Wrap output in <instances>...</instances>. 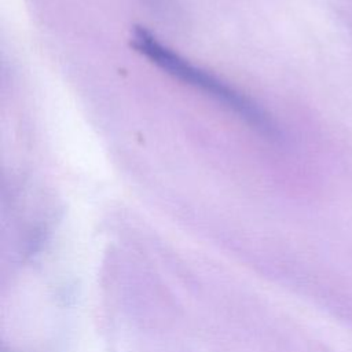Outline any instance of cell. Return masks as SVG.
Returning <instances> with one entry per match:
<instances>
[{
    "label": "cell",
    "instance_id": "1",
    "mask_svg": "<svg viewBox=\"0 0 352 352\" xmlns=\"http://www.w3.org/2000/svg\"><path fill=\"white\" fill-rule=\"evenodd\" d=\"M131 43L138 52L166 72L169 76L212 96L260 132L265 135L275 133L271 118L265 111L261 110V107L209 72L190 63L177 52L164 45L144 28L138 26L133 29Z\"/></svg>",
    "mask_w": 352,
    "mask_h": 352
}]
</instances>
